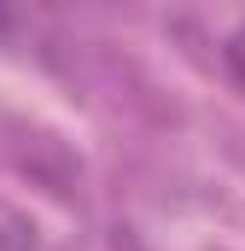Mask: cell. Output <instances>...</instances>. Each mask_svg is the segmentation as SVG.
I'll return each mask as SVG.
<instances>
[{
    "instance_id": "obj_1",
    "label": "cell",
    "mask_w": 245,
    "mask_h": 251,
    "mask_svg": "<svg viewBox=\"0 0 245 251\" xmlns=\"http://www.w3.org/2000/svg\"><path fill=\"white\" fill-rule=\"evenodd\" d=\"M0 251H35L29 222H24V216H12V210H0Z\"/></svg>"
},
{
    "instance_id": "obj_2",
    "label": "cell",
    "mask_w": 245,
    "mask_h": 251,
    "mask_svg": "<svg viewBox=\"0 0 245 251\" xmlns=\"http://www.w3.org/2000/svg\"><path fill=\"white\" fill-rule=\"evenodd\" d=\"M222 59H228V70H234V82L245 88V24L228 35V47H222Z\"/></svg>"
}]
</instances>
